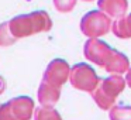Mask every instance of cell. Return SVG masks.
Returning <instances> with one entry per match:
<instances>
[{
    "label": "cell",
    "mask_w": 131,
    "mask_h": 120,
    "mask_svg": "<svg viewBox=\"0 0 131 120\" xmlns=\"http://www.w3.org/2000/svg\"><path fill=\"white\" fill-rule=\"evenodd\" d=\"M85 2H92V0H85Z\"/></svg>",
    "instance_id": "obj_17"
},
{
    "label": "cell",
    "mask_w": 131,
    "mask_h": 120,
    "mask_svg": "<svg viewBox=\"0 0 131 120\" xmlns=\"http://www.w3.org/2000/svg\"><path fill=\"white\" fill-rule=\"evenodd\" d=\"M125 82H127V85L131 88V68L127 71V79H125Z\"/></svg>",
    "instance_id": "obj_16"
},
{
    "label": "cell",
    "mask_w": 131,
    "mask_h": 120,
    "mask_svg": "<svg viewBox=\"0 0 131 120\" xmlns=\"http://www.w3.org/2000/svg\"><path fill=\"white\" fill-rule=\"evenodd\" d=\"M110 120H131V107L124 105H114L110 109Z\"/></svg>",
    "instance_id": "obj_12"
},
{
    "label": "cell",
    "mask_w": 131,
    "mask_h": 120,
    "mask_svg": "<svg viewBox=\"0 0 131 120\" xmlns=\"http://www.w3.org/2000/svg\"><path fill=\"white\" fill-rule=\"evenodd\" d=\"M17 40L14 38V35L12 34L9 28V21L0 24V47H10Z\"/></svg>",
    "instance_id": "obj_13"
},
{
    "label": "cell",
    "mask_w": 131,
    "mask_h": 120,
    "mask_svg": "<svg viewBox=\"0 0 131 120\" xmlns=\"http://www.w3.org/2000/svg\"><path fill=\"white\" fill-rule=\"evenodd\" d=\"M69 75H71V68H69L68 62L57 58L48 64L45 72H44L42 82H47L55 88H61L68 81Z\"/></svg>",
    "instance_id": "obj_6"
},
{
    "label": "cell",
    "mask_w": 131,
    "mask_h": 120,
    "mask_svg": "<svg viewBox=\"0 0 131 120\" xmlns=\"http://www.w3.org/2000/svg\"><path fill=\"white\" fill-rule=\"evenodd\" d=\"M113 33L120 38H130L131 37V14L127 17H121L114 23Z\"/></svg>",
    "instance_id": "obj_10"
},
{
    "label": "cell",
    "mask_w": 131,
    "mask_h": 120,
    "mask_svg": "<svg viewBox=\"0 0 131 120\" xmlns=\"http://www.w3.org/2000/svg\"><path fill=\"white\" fill-rule=\"evenodd\" d=\"M83 52L89 61L104 68L110 74L120 75L130 69L128 58L124 54L113 49L106 43L97 40V38H89L85 44Z\"/></svg>",
    "instance_id": "obj_1"
},
{
    "label": "cell",
    "mask_w": 131,
    "mask_h": 120,
    "mask_svg": "<svg viewBox=\"0 0 131 120\" xmlns=\"http://www.w3.org/2000/svg\"><path fill=\"white\" fill-rule=\"evenodd\" d=\"M125 86V81L120 75H111L106 79L100 81L97 88L92 92L94 102L100 109L107 110L116 105V99Z\"/></svg>",
    "instance_id": "obj_3"
},
{
    "label": "cell",
    "mask_w": 131,
    "mask_h": 120,
    "mask_svg": "<svg viewBox=\"0 0 131 120\" xmlns=\"http://www.w3.org/2000/svg\"><path fill=\"white\" fill-rule=\"evenodd\" d=\"M59 96H61V88H55V86L49 85L47 82H41L40 88H38V100L42 106L52 107L59 100Z\"/></svg>",
    "instance_id": "obj_8"
},
{
    "label": "cell",
    "mask_w": 131,
    "mask_h": 120,
    "mask_svg": "<svg viewBox=\"0 0 131 120\" xmlns=\"http://www.w3.org/2000/svg\"><path fill=\"white\" fill-rule=\"evenodd\" d=\"M34 120H62V117L54 107L41 106L34 110Z\"/></svg>",
    "instance_id": "obj_11"
},
{
    "label": "cell",
    "mask_w": 131,
    "mask_h": 120,
    "mask_svg": "<svg viewBox=\"0 0 131 120\" xmlns=\"http://www.w3.org/2000/svg\"><path fill=\"white\" fill-rule=\"evenodd\" d=\"M9 107L16 120H31L34 116V100L28 96H18L9 100Z\"/></svg>",
    "instance_id": "obj_7"
},
{
    "label": "cell",
    "mask_w": 131,
    "mask_h": 120,
    "mask_svg": "<svg viewBox=\"0 0 131 120\" xmlns=\"http://www.w3.org/2000/svg\"><path fill=\"white\" fill-rule=\"evenodd\" d=\"M69 81L73 88L79 89V91L90 92V93L97 88L100 82L94 69L89 66L88 64H76L73 68H71Z\"/></svg>",
    "instance_id": "obj_4"
},
{
    "label": "cell",
    "mask_w": 131,
    "mask_h": 120,
    "mask_svg": "<svg viewBox=\"0 0 131 120\" xmlns=\"http://www.w3.org/2000/svg\"><path fill=\"white\" fill-rule=\"evenodd\" d=\"M4 91H6V81L3 76H0V95L4 93Z\"/></svg>",
    "instance_id": "obj_15"
},
{
    "label": "cell",
    "mask_w": 131,
    "mask_h": 120,
    "mask_svg": "<svg viewBox=\"0 0 131 120\" xmlns=\"http://www.w3.org/2000/svg\"><path fill=\"white\" fill-rule=\"evenodd\" d=\"M111 21L103 12H89L80 21V30L89 38H97L110 30Z\"/></svg>",
    "instance_id": "obj_5"
},
{
    "label": "cell",
    "mask_w": 131,
    "mask_h": 120,
    "mask_svg": "<svg viewBox=\"0 0 131 120\" xmlns=\"http://www.w3.org/2000/svg\"><path fill=\"white\" fill-rule=\"evenodd\" d=\"M76 0H54V6L61 13H69L73 10Z\"/></svg>",
    "instance_id": "obj_14"
},
{
    "label": "cell",
    "mask_w": 131,
    "mask_h": 120,
    "mask_svg": "<svg viewBox=\"0 0 131 120\" xmlns=\"http://www.w3.org/2000/svg\"><path fill=\"white\" fill-rule=\"evenodd\" d=\"M52 27V21L48 13L38 10L30 14H21L12 18L9 21V28L16 40L24 37H30L32 34L49 31Z\"/></svg>",
    "instance_id": "obj_2"
},
{
    "label": "cell",
    "mask_w": 131,
    "mask_h": 120,
    "mask_svg": "<svg viewBox=\"0 0 131 120\" xmlns=\"http://www.w3.org/2000/svg\"><path fill=\"white\" fill-rule=\"evenodd\" d=\"M99 7L108 17L121 18L127 12V0H99Z\"/></svg>",
    "instance_id": "obj_9"
}]
</instances>
